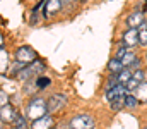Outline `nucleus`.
Masks as SVG:
<instances>
[{
  "instance_id": "obj_1",
  "label": "nucleus",
  "mask_w": 147,
  "mask_h": 129,
  "mask_svg": "<svg viewBox=\"0 0 147 129\" xmlns=\"http://www.w3.org/2000/svg\"><path fill=\"white\" fill-rule=\"evenodd\" d=\"M125 98H127V88L125 85H118L106 91V100L111 103L113 110H120L125 107Z\"/></svg>"
},
{
  "instance_id": "obj_2",
  "label": "nucleus",
  "mask_w": 147,
  "mask_h": 129,
  "mask_svg": "<svg viewBox=\"0 0 147 129\" xmlns=\"http://www.w3.org/2000/svg\"><path fill=\"white\" fill-rule=\"evenodd\" d=\"M46 112H48V107H46V102L43 98H33L26 107V115L33 122L41 119V117H45V115H48Z\"/></svg>"
},
{
  "instance_id": "obj_3",
  "label": "nucleus",
  "mask_w": 147,
  "mask_h": 129,
  "mask_svg": "<svg viewBox=\"0 0 147 129\" xmlns=\"http://www.w3.org/2000/svg\"><path fill=\"white\" fill-rule=\"evenodd\" d=\"M69 129H94V119L87 114L77 115L69 122Z\"/></svg>"
},
{
  "instance_id": "obj_4",
  "label": "nucleus",
  "mask_w": 147,
  "mask_h": 129,
  "mask_svg": "<svg viewBox=\"0 0 147 129\" xmlns=\"http://www.w3.org/2000/svg\"><path fill=\"white\" fill-rule=\"evenodd\" d=\"M16 60H17V62H22V64L34 62V60H36V52H34L31 46H28V45L19 46V48L16 50Z\"/></svg>"
},
{
  "instance_id": "obj_5",
  "label": "nucleus",
  "mask_w": 147,
  "mask_h": 129,
  "mask_svg": "<svg viewBox=\"0 0 147 129\" xmlns=\"http://www.w3.org/2000/svg\"><path fill=\"white\" fill-rule=\"evenodd\" d=\"M65 103H67V96L62 93H57V95L50 96V100L46 102V107H48V112H55V110H60L62 107H65Z\"/></svg>"
},
{
  "instance_id": "obj_6",
  "label": "nucleus",
  "mask_w": 147,
  "mask_h": 129,
  "mask_svg": "<svg viewBox=\"0 0 147 129\" xmlns=\"http://www.w3.org/2000/svg\"><path fill=\"white\" fill-rule=\"evenodd\" d=\"M17 115H19L17 110H16L12 105H9V103L0 109V119H2L3 122H14V121L17 119Z\"/></svg>"
},
{
  "instance_id": "obj_7",
  "label": "nucleus",
  "mask_w": 147,
  "mask_h": 129,
  "mask_svg": "<svg viewBox=\"0 0 147 129\" xmlns=\"http://www.w3.org/2000/svg\"><path fill=\"white\" fill-rule=\"evenodd\" d=\"M31 129H53V117L51 115H45L41 119L34 121L31 124Z\"/></svg>"
},
{
  "instance_id": "obj_8",
  "label": "nucleus",
  "mask_w": 147,
  "mask_h": 129,
  "mask_svg": "<svg viewBox=\"0 0 147 129\" xmlns=\"http://www.w3.org/2000/svg\"><path fill=\"white\" fill-rule=\"evenodd\" d=\"M142 23H144V14L142 12H134L127 17V26L130 29H137Z\"/></svg>"
},
{
  "instance_id": "obj_9",
  "label": "nucleus",
  "mask_w": 147,
  "mask_h": 129,
  "mask_svg": "<svg viewBox=\"0 0 147 129\" xmlns=\"http://www.w3.org/2000/svg\"><path fill=\"white\" fill-rule=\"evenodd\" d=\"M60 7H62V0H46V3H45V16L48 17V16L57 14L60 10Z\"/></svg>"
},
{
  "instance_id": "obj_10",
  "label": "nucleus",
  "mask_w": 147,
  "mask_h": 129,
  "mask_svg": "<svg viewBox=\"0 0 147 129\" xmlns=\"http://www.w3.org/2000/svg\"><path fill=\"white\" fill-rule=\"evenodd\" d=\"M139 43V29H128L123 35V45L127 46H134Z\"/></svg>"
},
{
  "instance_id": "obj_11",
  "label": "nucleus",
  "mask_w": 147,
  "mask_h": 129,
  "mask_svg": "<svg viewBox=\"0 0 147 129\" xmlns=\"http://www.w3.org/2000/svg\"><path fill=\"white\" fill-rule=\"evenodd\" d=\"M134 96L139 102H147V83H140L137 86V89L134 91Z\"/></svg>"
},
{
  "instance_id": "obj_12",
  "label": "nucleus",
  "mask_w": 147,
  "mask_h": 129,
  "mask_svg": "<svg viewBox=\"0 0 147 129\" xmlns=\"http://www.w3.org/2000/svg\"><path fill=\"white\" fill-rule=\"evenodd\" d=\"M108 67H110V71L113 74H120L125 67H123V64H121V60H118V59H111L110 64H108Z\"/></svg>"
},
{
  "instance_id": "obj_13",
  "label": "nucleus",
  "mask_w": 147,
  "mask_h": 129,
  "mask_svg": "<svg viewBox=\"0 0 147 129\" xmlns=\"http://www.w3.org/2000/svg\"><path fill=\"white\" fill-rule=\"evenodd\" d=\"M9 67V53L5 52V48H0V72H5Z\"/></svg>"
},
{
  "instance_id": "obj_14",
  "label": "nucleus",
  "mask_w": 147,
  "mask_h": 129,
  "mask_svg": "<svg viewBox=\"0 0 147 129\" xmlns=\"http://www.w3.org/2000/svg\"><path fill=\"white\" fill-rule=\"evenodd\" d=\"M132 74H134V72H132L128 67H125V69L118 74V81H120V85H127V83L132 79Z\"/></svg>"
},
{
  "instance_id": "obj_15",
  "label": "nucleus",
  "mask_w": 147,
  "mask_h": 129,
  "mask_svg": "<svg viewBox=\"0 0 147 129\" xmlns=\"http://www.w3.org/2000/svg\"><path fill=\"white\" fill-rule=\"evenodd\" d=\"M29 69H31V72H33V74H39V72H43V71H45V64H43L41 60H38V59H36V60L29 66Z\"/></svg>"
},
{
  "instance_id": "obj_16",
  "label": "nucleus",
  "mask_w": 147,
  "mask_h": 129,
  "mask_svg": "<svg viewBox=\"0 0 147 129\" xmlns=\"http://www.w3.org/2000/svg\"><path fill=\"white\" fill-rule=\"evenodd\" d=\"M139 100L134 96V95H127V98H125V107H128V109H135V107H139Z\"/></svg>"
},
{
  "instance_id": "obj_17",
  "label": "nucleus",
  "mask_w": 147,
  "mask_h": 129,
  "mask_svg": "<svg viewBox=\"0 0 147 129\" xmlns=\"http://www.w3.org/2000/svg\"><path fill=\"white\" fill-rule=\"evenodd\" d=\"M31 76H33V72H31L29 66H26V67H24V69L17 74V79H19V81H26V79H29Z\"/></svg>"
},
{
  "instance_id": "obj_18",
  "label": "nucleus",
  "mask_w": 147,
  "mask_h": 129,
  "mask_svg": "<svg viewBox=\"0 0 147 129\" xmlns=\"http://www.w3.org/2000/svg\"><path fill=\"white\" fill-rule=\"evenodd\" d=\"M135 59H137V57H135V53H134V52H127V53H125V57L121 59V64H123V67L130 66V64H132Z\"/></svg>"
},
{
  "instance_id": "obj_19",
  "label": "nucleus",
  "mask_w": 147,
  "mask_h": 129,
  "mask_svg": "<svg viewBox=\"0 0 147 129\" xmlns=\"http://www.w3.org/2000/svg\"><path fill=\"white\" fill-rule=\"evenodd\" d=\"M142 83H144V81H142ZM139 85H140V81H137V79H134V78H132V79L125 85V88H127V91H128V89H130V91H135Z\"/></svg>"
},
{
  "instance_id": "obj_20",
  "label": "nucleus",
  "mask_w": 147,
  "mask_h": 129,
  "mask_svg": "<svg viewBox=\"0 0 147 129\" xmlns=\"http://www.w3.org/2000/svg\"><path fill=\"white\" fill-rule=\"evenodd\" d=\"M14 124H16V129H24L26 128V119L21 117V115H17V119L14 121Z\"/></svg>"
},
{
  "instance_id": "obj_21",
  "label": "nucleus",
  "mask_w": 147,
  "mask_h": 129,
  "mask_svg": "<svg viewBox=\"0 0 147 129\" xmlns=\"http://www.w3.org/2000/svg\"><path fill=\"white\" fill-rule=\"evenodd\" d=\"M120 85V81H118V74H113L110 78V81H108V89H111V88H115V86Z\"/></svg>"
},
{
  "instance_id": "obj_22",
  "label": "nucleus",
  "mask_w": 147,
  "mask_h": 129,
  "mask_svg": "<svg viewBox=\"0 0 147 129\" xmlns=\"http://www.w3.org/2000/svg\"><path fill=\"white\" fill-rule=\"evenodd\" d=\"M48 85H50V79L48 78H38V81H36L38 88H46Z\"/></svg>"
},
{
  "instance_id": "obj_23",
  "label": "nucleus",
  "mask_w": 147,
  "mask_h": 129,
  "mask_svg": "<svg viewBox=\"0 0 147 129\" xmlns=\"http://www.w3.org/2000/svg\"><path fill=\"white\" fill-rule=\"evenodd\" d=\"M7 103H9V96H7V93H5V91H0V109L5 107Z\"/></svg>"
},
{
  "instance_id": "obj_24",
  "label": "nucleus",
  "mask_w": 147,
  "mask_h": 129,
  "mask_svg": "<svg viewBox=\"0 0 147 129\" xmlns=\"http://www.w3.org/2000/svg\"><path fill=\"white\" fill-rule=\"evenodd\" d=\"M132 78H134V79H137V81H140V83H142V79H144V72H142V71H135V72H134V74H132Z\"/></svg>"
},
{
  "instance_id": "obj_25",
  "label": "nucleus",
  "mask_w": 147,
  "mask_h": 129,
  "mask_svg": "<svg viewBox=\"0 0 147 129\" xmlns=\"http://www.w3.org/2000/svg\"><path fill=\"white\" fill-rule=\"evenodd\" d=\"M139 66H140V60H139V59H135V60L130 64V67H128V69H130V71H134V69H137Z\"/></svg>"
},
{
  "instance_id": "obj_26",
  "label": "nucleus",
  "mask_w": 147,
  "mask_h": 129,
  "mask_svg": "<svg viewBox=\"0 0 147 129\" xmlns=\"http://www.w3.org/2000/svg\"><path fill=\"white\" fill-rule=\"evenodd\" d=\"M2 45H3V36H2V33H0V48H2Z\"/></svg>"
},
{
  "instance_id": "obj_27",
  "label": "nucleus",
  "mask_w": 147,
  "mask_h": 129,
  "mask_svg": "<svg viewBox=\"0 0 147 129\" xmlns=\"http://www.w3.org/2000/svg\"><path fill=\"white\" fill-rule=\"evenodd\" d=\"M62 2H67V0H62Z\"/></svg>"
}]
</instances>
